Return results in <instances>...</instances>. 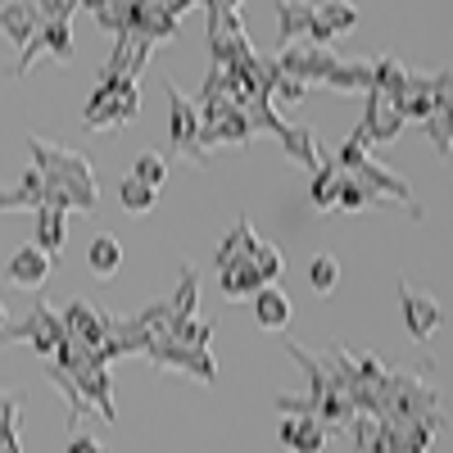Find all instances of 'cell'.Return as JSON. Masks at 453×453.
Instances as JSON below:
<instances>
[{
	"mask_svg": "<svg viewBox=\"0 0 453 453\" xmlns=\"http://www.w3.org/2000/svg\"><path fill=\"white\" fill-rule=\"evenodd\" d=\"M27 155H32L36 177H42V204L64 209V213H73V209L91 213L100 204L96 168L87 164V155L64 150L55 141H42V136H27Z\"/></svg>",
	"mask_w": 453,
	"mask_h": 453,
	"instance_id": "1",
	"label": "cell"
},
{
	"mask_svg": "<svg viewBox=\"0 0 453 453\" xmlns=\"http://www.w3.org/2000/svg\"><path fill=\"white\" fill-rule=\"evenodd\" d=\"M141 109V87L136 78H119V82H96L87 109H82V123L91 132H109V127H127Z\"/></svg>",
	"mask_w": 453,
	"mask_h": 453,
	"instance_id": "2",
	"label": "cell"
},
{
	"mask_svg": "<svg viewBox=\"0 0 453 453\" xmlns=\"http://www.w3.org/2000/svg\"><path fill=\"white\" fill-rule=\"evenodd\" d=\"M59 340H64V322H59V313L46 304V299H36L23 322L0 326V345H27L36 358H50L59 349Z\"/></svg>",
	"mask_w": 453,
	"mask_h": 453,
	"instance_id": "3",
	"label": "cell"
},
{
	"mask_svg": "<svg viewBox=\"0 0 453 453\" xmlns=\"http://www.w3.org/2000/svg\"><path fill=\"white\" fill-rule=\"evenodd\" d=\"M349 177L363 186V196H367V204H372V209H381V204H403V209H408L412 218H418V222L426 218V209L418 204V196H412V186H408L399 173H390L381 159H372V155H367V159H363Z\"/></svg>",
	"mask_w": 453,
	"mask_h": 453,
	"instance_id": "4",
	"label": "cell"
},
{
	"mask_svg": "<svg viewBox=\"0 0 453 453\" xmlns=\"http://www.w3.org/2000/svg\"><path fill=\"white\" fill-rule=\"evenodd\" d=\"M141 358H150L159 372H181V376H196L200 386H213V381H218V367H213V354H209V349L177 345V340H168V335L150 340Z\"/></svg>",
	"mask_w": 453,
	"mask_h": 453,
	"instance_id": "5",
	"label": "cell"
},
{
	"mask_svg": "<svg viewBox=\"0 0 453 453\" xmlns=\"http://www.w3.org/2000/svg\"><path fill=\"white\" fill-rule=\"evenodd\" d=\"M335 50L331 46H313V42H295L277 55V68H281V78H295V82H304V87H322L326 82V73L335 68Z\"/></svg>",
	"mask_w": 453,
	"mask_h": 453,
	"instance_id": "6",
	"label": "cell"
},
{
	"mask_svg": "<svg viewBox=\"0 0 453 453\" xmlns=\"http://www.w3.org/2000/svg\"><path fill=\"white\" fill-rule=\"evenodd\" d=\"M399 309H403V326H408V335L418 340V345H426V340L444 326V309H440V299L435 295H426V290H418V286H399Z\"/></svg>",
	"mask_w": 453,
	"mask_h": 453,
	"instance_id": "7",
	"label": "cell"
},
{
	"mask_svg": "<svg viewBox=\"0 0 453 453\" xmlns=\"http://www.w3.org/2000/svg\"><path fill=\"white\" fill-rule=\"evenodd\" d=\"M164 91H168V141H173V150L181 159H196V132H200V109H196V100H186L181 96V87L173 82V78H164Z\"/></svg>",
	"mask_w": 453,
	"mask_h": 453,
	"instance_id": "8",
	"label": "cell"
},
{
	"mask_svg": "<svg viewBox=\"0 0 453 453\" xmlns=\"http://www.w3.org/2000/svg\"><path fill=\"white\" fill-rule=\"evenodd\" d=\"M358 5L354 0H322V5H313V23H309V42L313 46H331L335 36H345L358 27Z\"/></svg>",
	"mask_w": 453,
	"mask_h": 453,
	"instance_id": "9",
	"label": "cell"
},
{
	"mask_svg": "<svg viewBox=\"0 0 453 453\" xmlns=\"http://www.w3.org/2000/svg\"><path fill=\"white\" fill-rule=\"evenodd\" d=\"M50 273H55V254H46L42 245H23L5 263V281L14 290H42Z\"/></svg>",
	"mask_w": 453,
	"mask_h": 453,
	"instance_id": "10",
	"label": "cell"
},
{
	"mask_svg": "<svg viewBox=\"0 0 453 453\" xmlns=\"http://www.w3.org/2000/svg\"><path fill=\"white\" fill-rule=\"evenodd\" d=\"M59 322H64V335L82 340V345H91V349H100V340L109 335V313L91 309L87 299H73V304L59 313Z\"/></svg>",
	"mask_w": 453,
	"mask_h": 453,
	"instance_id": "11",
	"label": "cell"
},
{
	"mask_svg": "<svg viewBox=\"0 0 453 453\" xmlns=\"http://www.w3.org/2000/svg\"><path fill=\"white\" fill-rule=\"evenodd\" d=\"M326 426L313 418V412H286V422H281V444L286 453H322L326 449Z\"/></svg>",
	"mask_w": 453,
	"mask_h": 453,
	"instance_id": "12",
	"label": "cell"
},
{
	"mask_svg": "<svg viewBox=\"0 0 453 453\" xmlns=\"http://www.w3.org/2000/svg\"><path fill=\"white\" fill-rule=\"evenodd\" d=\"M277 141H281V150H286V159L299 164L304 173H318L322 159H326V150L318 145V132L304 127V123H286V127L277 132Z\"/></svg>",
	"mask_w": 453,
	"mask_h": 453,
	"instance_id": "13",
	"label": "cell"
},
{
	"mask_svg": "<svg viewBox=\"0 0 453 453\" xmlns=\"http://www.w3.org/2000/svg\"><path fill=\"white\" fill-rule=\"evenodd\" d=\"M36 27H42V14H36L32 0H5L0 5V36H10V46L23 50L36 36Z\"/></svg>",
	"mask_w": 453,
	"mask_h": 453,
	"instance_id": "14",
	"label": "cell"
},
{
	"mask_svg": "<svg viewBox=\"0 0 453 453\" xmlns=\"http://www.w3.org/2000/svg\"><path fill=\"white\" fill-rule=\"evenodd\" d=\"M250 304H254V322L263 331H286L290 326V299H286V290L277 281L273 286H258L250 295Z\"/></svg>",
	"mask_w": 453,
	"mask_h": 453,
	"instance_id": "15",
	"label": "cell"
},
{
	"mask_svg": "<svg viewBox=\"0 0 453 453\" xmlns=\"http://www.w3.org/2000/svg\"><path fill=\"white\" fill-rule=\"evenodd\" d=\"M403 91H408V68L395 55L372 59V96L381 100V104H399Z\"/></svg>",
	"mask_w": 453,
	"mask_h": 453,
	"instance_id": "16",
	"label": "cell"
},
{
	"mask_svg": "<svg viewBox=\"0 0 453 453\" xmlns=\"http://www.w3.org/2000/svg\"><path fill=\"white\" fill-rule=\"evenodd\" d=\"M322 87L326 91H340V96H349V91H363L367 96L372 91V59H345V55H340Z\"/></svg>",
	"mask_w": 453,
	"mask_h": 453,
	"instance_id": "17",
	"label": "cell"
},
{
	"mask_svg": "<svg viewBox=\"0 0 453 453\" xmlns=\"http://www.w3.org/2000/svg\"><path fill=\"white\" fill-rule=\"evenodd\" d=\"M277 23H281V46L309 42L313 5H309V0H277Z\"/></svg>",
	"mask_w": 453,
	"mask_h": 453,
	"instance_id": "18",
	"label": "cell"
},
{
	"mask_svg": "<svg viewBox=\"0 0 453 453\" xmlns=\"http://www.w3.org/2000/svg\"><path fill=\"white\" fill-rule=\"evenodd\" d=\"M87 268H91V277H100V281L119 277V268H123V245H119V236H96L91 250H87Z\"/></svg>",
	"mask_w": 453,
	"mask_h": 453,
	"instance_id": "19",
	"label": "cell"
},
{
	"mask_svg": "<svg viewBox=\"0 0 453 453\" xmlns=\"http://www.w3.org/2000/svg\"><path fill=\"white\" fill-rule=\"evenodd\" d=\"M218 281H222V295H226V299H250V295L263 286V277L254 273V263H250V258L218 268Z\"/></svg>",
	"mask_w": 453,
	"mask_h": 453,
	"instance_id": "20",
	"label": "cell"
},
{
	"mask_svg": "<svg viewBox=\"0 0 453 453\" xmlns=\"http://www.w3.org/2000/svg\"><path fill=\"white\" fill-rule=\"evenodd\" d=\"M36 241L32 245H42L46 254H59L64 250V209H50V204H36Z\"/></svg>",
	"mask_w": 453,
	"mask_h": 453,
	"instance_id": "21",
	"label": "cell"
},
{
	"mask_svg": "<svg viewBox=\"0 0 453 453\" xmlns=\"http://www.w3.org/2000/svg\"><path fill=\"white\" fill-rule=\"evenodd\" d=\"M19 418H23V395L0 390V453H23L19 449Z\"/></svg>",
	"mask_w": 453,
	"mask_h": 453,
	"instance_id": "22",
	"label": "cell"
},
{
	"mask_svg": "<svg viewBox=\"0 0 453 453\" xmlns=\"http://www.w3.org/2000/svg\"><path fill=\"white\" fill-rule=\"evenodd\" d=\"M335 186H340V173L331 168V150H326V159H322V168L313 173V186H309V200H313L318 213L335 209Z\"/></svg>",
	"mask_w": 453,
	"mask_h": 453,
	"instance_id": "23",
	"label": "cell"
},
{
	"mask_svg": "<svg viewBox=\"0 0 453 453\" xmlns=\"http://www.w3.org/2000/svg\"><path fill=\"white\" fill-rule=\"evenodd\" d=\"M250 263H254V273L263 277V286H273L281 273H286V263H281V254H277V245L273 241H250Z\"/></svg>",
	"mask_w": 453,
	"mask_h": 453,
	"instance_id": "24",
	"label": "cell"
},
{
	"mask_svg": "<svg viewBox=\"0 0 453 453\" xmlns=\"http://www.w3.org/2000/svg\"><path fill=\"white\" fill-rule=\"evenodd\" d=\"M119 204H123L127 213H136V218H141V213H150V209L159 204V191H150L145 181H136V177L127 173V177L119 181Z\"/></svg>",
	"mask_w": 453,
	"mask_h": 453,
	"instance_id": "25",
	"label": "cell"
},
{
	"mask_svg": "<svg viewBox=\"0 0 453 453\" xmlns=\"http://www.w3.org/2000/svg\"><path fill=\"white\" fill-rule=\"evenodd\" d=\"M209 335H213V322H204V318H177L168 326V340L191 345V349H209Z\"/></svg>",
	"mask_w": 453,
	"mask_h": 453,
	"instance_id": "26",
	"label": "cell"
},
{
	"mask_svg": "<svg viewBox=\"0 0 453 453\" xmlns=\"http://www.w3.org/2000/svg\"><path fill=\"white\" fill-rule=\"evenodd\" d=\"M422 127H426V136H431V145H435V155L449 164V145H453V127H449V104H440V109H431L426 119H422Z\"/></svg>",
	"mask_w": 453,
	"mask_h": 453,
	"instance_id": "27",
	"label": "cell"
},
{
	"mask_svg": "<svg viewBox=\"0 0 453 453\" xmlns=\"http://www.w3.org/2000/svg\"><path fill=\"white\" fill-rule=\"evenodd\" d=\"M136 181H145L150 191H159V186L168 181V159L155 155V150H145V155H136V168H132Z\"/></svg>",
	"mask_w": 453,
	"mask_h": 453,
	"instance_id": "28",
	"label": "cell"
},
{
	"mask_svg": "<svg viewBox=\"0 0 453 453\" xmlns=\"http://www.w3.org/2000/svg\"><path fill=\"white\" fill-rule=\"evenodd\" d=\"M335 281H340V263H335V254H313V263H309V286H313L318 295H331Z\"/></svg>",
	"mask_w": 453,
	"mask_h": 453,
	"instance_id": "29",
	"label": "cell"
},
{
	"mask_svg": "<svg viewBox=\"0 0 453 453\" xmlns=\"http://www.w3.org/2000/svg\"><path fill=\"white\" fill-rule=\"evenodd\" d=\"M335 209H340V213H363V209H372V204H367V196H363V186H358L349 173H340V186H335Z\"/></svg>",
	"mask_w": 453,
	"mask_h": 453,
	"instance_id": "30",
	"label": "cell"
},
{
	"mask_svg": "<svg viewBox=\"0 0 453 453\" xmlns=\"http://www.w3.org/2000/svg\"><path fill=\"white\" fill-rule=\"evenodd\" d=\"M304 96H309V87L295 78H277V87H273V100H281V104H299Z\"/></svg>",
	"mask_w": 453,
	"mask_h": 453,
	"instance_id": "31",
	"label": "cell"
},
{
	"mask_svg": "<svg viewBox=\"0 0 453 453\" xmlns=\"http://www.w3.org/2000/svg\"><path fill=\"white\" fill-rule=\"evenodd\" d=\"M68 453H104V449H100V440H91V435H73V440H68Z\"/></svg>",
	"mask_w": 453,
	"mask_h": 453,
	"instance_id": "32",
	"label": "cell"
},
{
	"mask_svg": "<svg viewBox=\"0 0 453 453\" xmlns=\"http://www.w3.org/2000/svg\"><path fill=\"white\" fill-rule=\"evenodd\" d=\"M0 326H5V304H0Z\"/></svg>",
	"mask_w": 453,
	"mask_h": 453,
	"instance_id": "33",
	"label": "cell"
},
{
	"mask_svg": "<svg viewBox=\"0 0 453 453\" xmlns=\"http://www.w3.org/2000/svg\"><path fill=\"white\" fill-rule=\"evenodd\" d=\"M32 5H36V0H32Z\"/></svg>",
	"mask_w": 453,
	"mask_h": 453,
	"instance_id": "34",
	"label": "cell"
}]
</instances>
